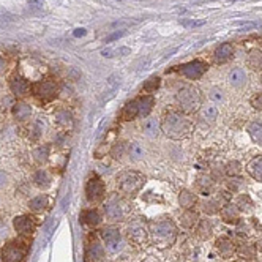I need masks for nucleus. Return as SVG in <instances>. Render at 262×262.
I'll list each match as a JSON object with an SVG mask.
<instances>
[{
  "mask_svg": "<svg viewBox=\"0 0 262 262\" xmlns=\"http://www.w3.org/2000/svg\"><path fill=\"white\" fill-rule=\"evenodd\" d=\"M193 123L185 112L178 111H169L161 120V131L166 134L169 139L180 141L191 134Z\"/></svg>",
  "mask_w": 262,
  "mask_h": 262,
  "instance_id": "1",
  "label": "nucleus"
},
{
  "mask_svg": "<svg viewBox=\"0 0 262 262\" xmlns=\"http://www.w3.org/2000/svg\"><path fill=\"white\" fill-rule=\"evenodd\" d=\"M177 226L172 219H158V221L149 223V237L152 243L155 246L161 248H169L175 243L177 240Z\"/></svg>",
  "mask_w": 262,
  "mask_h": 262,
  "instance_id": "2",
  "label": "nucleus"
},
{
  "mask_svg": "<svg viewBox=\"0 0 262 262\" xmlns=\"http://www.w3.org/2000/svg\"><path fill=\"white\" fill-rule=\"evenodd\" d=\"M155 105L153 95H141L137 98L131 100L122 108L120 111V120L122 122H130L136 119H146L152 112Z\"/></svg>",
  "mask_w": 262,
  "mask_h": 262,
  "instance_id": "3",
  "label": "nucleus"
},
{
  "mask_svg": "<svg viewBox=\"0 0 262 262\" xmlns=\"http://www.w3.org/2000/svg\"><path fill=\"white\" fill-rule=\"evenodd\" d=\"M146 175L139 171H123L117 175V190L122 193V196L134 197L146 185Z\"/></svg>",
  "mask_w": 262,
  "mask_h": 262,
  "instance_id": "4",
  "label": "nucleus"
},
{
  "mask_svg": "<svg viewBox=\"0 0 262 262\" xmlns=\"http://www.w3.org/2000/svg\"><path fill=\"white\" fill-rule=\"evenodd\" d=\"M30 250V242L27 237L21 236L19 239L10 240L0 250V259L2 262H25L27 254Z\"/></svg>",
  "mask_w": 262,
  "mask_h": 262,
  "instance_id": "5",
  "label": "nucleus"
},
{
  "mask_svg": "<svg viewBox=\"0 0 262 262\" xmlns=\"http://www.w3.org/2000/svg\"><path fill=\"white\" fill-rule=\"evenodd\" d=\"M175 100L178 103V106H180L182 112L185 114L196 112L202 106V93L195 86H183L177 92Z\"/></svg>",
  "mask_w": 262,
  "mask_h": 262,
  "instance_id": "6",
  "label": "nucleus"
},
{
  "mask_svg": "<svg viewBox=\"0 0 262 262\" xmlns=\"http://www.w3.org/2000/svg\"><path fill=\"white\" fill-rule=\"evenodd\" d=\"M105 215L111 223L125 221L128 217V204L119 195H112L108 197L105 204Z\"/></svg>",
  "mask_w": 262,
  "mask_h": 262,
  "instance_id": "7",
  "label": "nucleus"
},
{
  "mask_svg": "<svg viewBox=\"0 0 262 262\" xmlns=\"http://www.w3.org/2000/svg\"><path fill=\"white\" fill-rule=\"evenodd\" d=\"M60 87L56 81L52 79H44L38 81L35 84H32V95L37 96L40 101L43 103H51L59 96Z\"/></svg>",
  "mask_w": 262,
  "mask_h": 262,
  "instance_id": "8",
  "label": "nucleus"
},
{
  "mask_svg": "<svg viewBox=\"0 0 262 262\" xmlns=\"http://www.w3.org/2000/svg\"><path fill=\"white\" fill-rule=\"evenodd\" d=\"M127 237L134 245H146L149 240V224L142 218L131 219L127 226Z\"/></svg>",
  "mask_w": 262,
  "mask_h": 262,
  "instance_id": "9",
  "label": "nucleus"
},
{
  "mask_svg": "<svg viewBox=\"0 0 262 262\" xmlns=\"http://www.w3.org/2000/svg\"><path fill=\"white\" fill-rule=\"evenodd\" d=\"M86 195L88 202H101L103 199L106 196V188H105V183L98 177V175H92L90 178L87 180L86 183Z\"/></svg>",
  "mask_w": 262,
  "mask_h": 262,
  "instance_id": "10",
  "label": "nucleus"
},
{
  "mask_svg": "<svg viewBox=\"0 0 262 262\" xmlns=\"http://www.w3.org/2000/svg\"><path fill=\"white\" fill-rule=\"evenodd\" d=\"M101 239H103V242H105L106 250L109 253H119L123 248L120 231H119V227H115V226L105 227V229L101 231Z\"/></svg>",
  "mask_w": 262,
  "mask_h": 262,
  "instance_id": "11",
  "label": "nucleus"
},
{
  "mask_svg": "<svg viewBox=\"0 0 262 262\" xmlns=\"http://www.w3.org/2000/svg\"><path fill=\"white\" fill-rule=\"evenodd\" d=\"M13 227L22 237H30L37 229V221L32 215H19L13 218Z\"/></svg>",
  "mask_w": 262,
  "mask_h": 262,
  "instance_id": "12",
  "label": "nucleus"
},
{
  "mask_svg": "<svg viewBox=\"0 0 262 262\" xmlns=\"http://www.w3.org/2000/svg\"><path fill=\"white\" fill-rule=\"evenodd\" d=\"M207 68L209 66H207V64H204V62L195 60V62H188V64L178 66V71H180L185 78H188L191 81H196L207 71Z\"/></svg>",
  "mask_w": 262,
  "mask_h": 262,
  "instance_id": "13",
  "label": "nucleus"
},
{
  "mask_svg": "<svg viewBox=\"0 0 262 262\" xmlns=\"http://www.w3.org/2000/svg\"><path fill=\"white\" fill-rule=\"evenodd\" d=\"M10 90L16 98H24V96L32 93V84L22 76H13L10 79Z\"/></svg>",
  "mask_w": 262,
  "mask_h": 262,
  "instance_id": "14",
  "label": "nucleus"
},
{
  "mask_svg": "<svg viewBox=\"0 0 262 262\" xmlns=\"http://www.w3.org/2000/svg\"><path fill=\"white\" fill-rule=\"evenodd\" d=\"M86 256L90 262H100L105 258V246L101 245L100 239L90 236L87 242V248H86Z\"/></svg>",
  "mask_w": 262,
  "mask_h": 262,
  "instance_id": "15",
  "label": "nucleus"
},
{
  "mask_svg": "<svg viewBox=\"0 0 262 262\" xmlns=\"http://www.w3.org/2000/svg\"><path fill=\"white\" fill-rule=\"evenodd\" d=\"M54 120L56 123L64 130H71L74 127V117H73V112L70 109L66 108H59L56 109V112H54Z\"/></svg>",
  "mask_w": 262,
  "mask_h": 262,
  "instance_id": "16",
  "label": "nucleus"
},
{
  "mask_svg": "<svg viewBox=\"0 0 262 262\" xmlns=\"http://www.w3.org/2000/svg\"><path fill=\"white\" fill-rule=\"evenodd\" d=\"M11 114H13V117H15V120L25 122V120H29L30 115H32V106L29 105V103L19 100L16 103H13Z\"/></svg>",
  "mask_w": 262,
  "mask_h": 262,
  "instance_id": "17",
  "label": "nucleus"
},
{
  "mask_svg": "<svg viewBox=\"0 0 262 262\" xmlns=\"http://www.w3.org/2000/svg\"><path fill=\"white\" fill-rule=\"evenodd\" d=\"M219 217H221V219L224 223L236 224V223H239V219H240V210L237 209L236 204L226 202L221 209H219Z\"/></svg>",
  "mask_w": 262,
  "mask_h": 262,
  "instance_id": "18",
  "label": "nucleus"
},
{
  "mask_svg": "<svg viewBox=\"0 0 262 262\" xmlns=\"http://www.w3.org/2000/svg\"><path fill=\"white\" fill-rule=\"evenodd\" d=\"M215 246H217V250L219 253V256L224 258V259L232 258L234 254H236V251H237L236 243H234L229 237H219L215 242Z\"/></svg>",
  "mask_w": 262,
  "mask_h": 262,
  "instance_id": "19",
  "label": "nucleus"
},
{
  "mask_svg": "<svg viewBox=\"0 0 262 262\" xmlns=\"http://www.w3.org/2000/svg\"><path fill=\"white\" fill-rule=\"evenodd\" d=\"M229 202L227 199H224L223 196H217L213 199H207V201L201 202V210L207 215H215V213H219V209L226 204Z\"/></svg>",
  "mask_w": 262,
  "mask_h": 262,
  "instance_id": "20",
  "label": "nucleus"
},
{
  "mask_svg": "<svg viewBox=\"0 0 262 262\" xmlns=\"http://www.w3.org/2000/svg\"><path fill=\"white\" fill-rule=\"evenodd\" d=\"M246 172L250 174L256 182H262V155L251 158L246 164Z\"/></svg>",
  "mask_w": 262,
  "mask_h": 262,
  "instance_id": "21",
  "label": "nucleus"
},
{
  "mask_svg": "<svg viewBox=\"0 0 262 262\" xmlns=\"http://www.w3.org/2000/svg\"><path fill=\"white\" fill-rule=\"evenodd\" d=\"M142 133L146 134L147 137L155 139V137H158V134L161 133V123L158 122L156 119L146 117V120H144V123H142Z\"/></svg>",
  "mask_w": 262,
  "mask_h": 262,
  "instance_id": "22",
  "label": "nucleus"
},
{
  "mask_svg": "<svg viewBox=\"0 0 262 262\" xmlns=\"http://www.w3.org/2000/svg\"><path fill=\"white\" fill-rule=\"evenodd\" d=\"M227 81H229V84L232 87H237V88L243 87L246 84V73H245V70H243V68H240V66L232 68V70L229 71V76H227Z\"/></svg>",
  "mask_w": 262,
  "mask_h": 262,
  "instance_id": "23",
  "label": "nucleus"
},
{
  "mask_svg": "<svg viewBox=\"0 0 262 262\" xmlns=\"http://www.w3.org/2000/svg\"><path fill=\"white\" fill-rule=\"evenodd\" d=\"M81 223L86 224V226H90L95 227L101 223V215L100 212L96 209H87V210H82L81 213Z\"/></svg>",
  "mask_w": 262,
  "mask_h": 262,
  "instance_id": "24",
  "label": "nucleus"
},
{
  "mask_svg": "<svg viewBox=\"0 0 262 262\" xmlns=\"http://www.w3.org/2000/svg\"><path fill=\"white\" fill-rule=\"evenodd\" d=\"M178 204H180V207H183L185 210L193 209V207L197 204V196L190 190H182L178 193Z\"/></svg>",
  "mask_w": 262,
  "mask_h": 262,
  "instance_id": "25",
  "label": "nucleus"
},
{
  "mask_svg": "<svg viewBox=\"0 0 262 262\" xmlns=\"http://www.w3.org/2000/svg\"><path fill=\"white\" fill-rule=\"evenodd\" d=\"M234 54V46L231 43H223L219 44V47H217L215 51V62L217 64H224V62H227Z\"/></svg>",
  "mask_w": 262,
  "mask_h": 262,
  "instance_id": "26",
  "label": "nucleus"
},
{
  "mask_svg": "<svg viewBox=\"0 0 262 262\" xmlns=\"http://www.w3.org/2000/svg\"><path fill=\"white\" fill-rule=\"evenodd\" d=\"M47 207H49V196L47 195H38L29 201V209L35 213L46 210Z\"/></svg>",
  "mask_w": 262,
  "mask_h": 262,
  "instance_id": "27",
  "label": "nucleus"
},
{
  "mask_svg": "<svg viewBox=\"0 0 262 262\" xmlns=\"http://www.w3.org/2000/svg\"><path fill=\"white\" fill-rule=\"evenodd\" d=\"M33 182H35V185H37L38 188L46 190L51 185V182H52L51 172L47 171V169H38L35 172V175H33Z\"/></svg>",
  "mask_w": 262,
  "mask_h": 262,
  "instance_id": "28",
  "label": "nucleus"
},
{
  "mask_svg": "<svg viewBox=\"0 0 262 262\" xmlns=\"http://www.w3.org/2000/svg\"><path fill=\"white\" fill-rule=\"evenodd\" d=\"M49 153H51V146L49 144H43V146H38L33 149L32 156L38 164H44L47 160H49Z\"/></svg>",
  "mask_w": 262,
  "mask_h": 262,
  "instance_id": "29",
  "label": "nucleus"
},
{
  "mask_svg": "<svg viewBox=\"0 0 262 262\" xmlns=\"http://www.w3.org/2000/svg\"><path fill=\"white\" fill-rule=\"evenodd\" d=\"M180 223L185 229H191V227H195L197 223H199V215L196 210L193 209H188L183 212V215L180 217Z\"/></svg>",
  "mask_w": 262,
  "mask_h": 262,
  "instance_id": "30",
  "label": "nucleus"
},
{
  "mask_svg": "<svg viewBox=\"0 0 262 262\" xmlns=\"http://www.w3.org/2000/svg\"><path fill=\"white\" fill-rule=\"evenodd\" d=\"M196 187H197V190L201 191L204 196H209L210 191H212V187H213V178L210 175H207V174L197 175Z\"/></svg>",
  "mask_w": 262,
  "mask_h": 262,
  "instance_id": "31",
  "label": "nucleus"
},
{
  "mask_svg": "<svg viewBox=\"0 0 262 262\" xmlns=\"http://www.w3.org/2000/svg\"><path fill=\"white\" fill-rule=\"evenodd\" d=\"M236 254L239 258H242L243 261H251L256 256V248H254V245H246V243L239 245Z\"/></svg>",
  "mask_w": 262,
  "mask_h": 262,
  "instance_id": "32",
  "label": "nucleus"
},
{
  "mask_svg": "<svg viewBox=\"0 0 262 262\" xmlns=\"http://www.w3.org/2000/svg\"><path fill=\"white\" fill-rule=\"evenodd\" d=\"M144 153L146 152H144V147L139 142H131L128 146V155L131 161H141L144 158Z\"/></svg>",
  "mask_w": 262,
  "mask_h": 262,
  "instance_id": "33",
  "label": "nucleus"
},
{
  "mask_svg": "<svg viewBox=\"0 0 262 262\" xmlns=\"http://www.w3.org/2000/svg\"><path fill=\"white\" fill-rule=\"evenodd\" d=\"M248 134L251 136V139L262 146V122H254L248 127Z\"/></svg>",
  "mask_w": 262,
  "mask_h": 262,
  "instance_id": "34",
  "label": "nucleus"
},
{
  "mask_svg": "<svg viewBox=\"0 0 262 262\" xmlns=\"http://www.w3.org/2000/svg\"><path fill=\"white\" fill-rule=\"evenodd\" d=\"M234 204L237 205V209L240 210V213H248V212H251V209H253V201H251V197L248 195H240L237 197V201Z\"/></svg>",
  "mask_w": 262,
  "mask_h": 262,
  "instance_id": "35",
  "label": "nucleus"
},
{
  "mask_svg": "<svg viewBox=\"0 0 262 262\" xmlns=\"http://www.w3.org/2000/svg\"><path fill=\"white\" fill-rule=\"evenodd\" d=\"M197 226V236L201 239H209L212 236V223L209 221V219H199V223L196 224Z\"/></svg>",
  "mask_w": 262,
  "mask_h": 262,
  "instance_id": "36",
  "label": "nucleus"
},
{
  "mask_svg": "<svg viewBox=\"0 0 262 262\" xmlns=\"http://www.w3.org/2000/svg\"><path fill=\"white\" fill-rule=\"evenodd\" d=\"M201 117L205 122H215L218 117V108L215 105H207L201 108Z\"/></svg>",
  "mask_w": 262,
  "mask_h": 262,
  "instance_id": "37",
  "label": "nucleus"
},
{
  "mask_svg": "<svg viewBox=\"0 0 262 262\" xmlns=\"http://www.w3.org/2000/svg\"><path fill=\"white\" fill-rule=\"evenodd\" d=\"M248 64L253 70H262V52L258 49H253L248 57Z\"/></svg>",
  "mask_w": 262,
  "mask_h": 262,
  "instance_id": "38",
  "label": "nucleus"
},
{
  "mask_svg": "<svg viewBox=\"0 0 262 262\" xmlns=\"http://www.w3.org/2000/svg\"><path fill=\"white\" fill-rule=\"evenodd\" d=\"M160 87V78L158 76H152V78H149L146 82H144L142 86V92H146L147 95L156 92V88Z\"/></svg>",
  "mask_w": 262,
  "mask_h": 262,
  "instance_id": "39",
  "label": "nucleus"
},
{
  "mask_svg": "<svg viewBox=\"0 0 262 262\" xmlns=\"http://www.w3.org/2000/svg\"><path fill=\"white\" fill-rule=\"evenodd\" d=\"M125 150H127V144L123 141H117V142H114L111 150H109V153H111L114 160H119V158H122L123 153H125Z\"/></svg>",
  "mask_w": 262,
  "mask_h": 262,
  "instance_id": "40",
  "label": "nucleus"
},
{
  "mask_svg": "<svg viewBox=\"0 0 262 262\" xmlns=\"http://www.w3.org/2000/svg\"><path fill=\"white\" fill-rule=\"evenodd\" d=\"M240 172H242V164H240L239 161H231L226 166V174L231 175V177H239Z\"/></svg>",
  "mask_w": 262,
  "mask_h": 262,
  "instance_id": "41",
  "label": "nucleus"
},
{
  "mask_svg": "<svg viewBox=\"0 0 262 262\" xmlns=\"http://www.w3.org/2000/svg\"><path fill=\"white\" fill-rule=\"evenodd\" d=\"M227 187H229L231 191L237 193V191H240V190L243 188V180L240 177H232L231 180L227 182Z\"/></svg>",
  "mask_w": 262,
  "mask_h": 262,
  "instance_id": "42",
  "label": "nucleus"
},
{
  "mask_svg": "<svg viewBox=\"0 0 262 262\" xmlns=\"http://www.w3.org/2000/svg\"><path fill=\"white\" fill-rule=\"evenodd\" d=\"M210 98L215 103H223L224 101V92L221 90V88H218V87L212 88V90H210Z\"/></svg>",
  "mask_w": 262,
  "mask_h": 262,
  "instance_id": "43",
  "label": "nucleus"
},
{
  "mask_svg": "<svg viewBox=\"0 0 262 262\" xmlns=\"http://www.w3.org/2000/svg\"><path fill=\"white\" fill-rule=\"evenodd\" d=\"M251 106L256 109V111H262V93H256V95H253L251 96Z\"/></svg>",
  "mask_w": 262,
  "mask_h": 262,
  "instance_id": "44",
  "label": "nucleus"
},
{
  "mask_svg": "<svg viewBox=\"0 0 262 262\" xmlns=\"http://www.w3.org/2000/svg\"><path fill=\"white\" fill-rule=\"evenodd\" d=\"M10 183V177L5 171H0V188H6Z\"/></svg>",
  "mask_w": 262,
  "mask_h": 262,
  "instance_id": "45",
  "label": "nucleus"
},
{
  "mask_svg": "<svg viewBox=\"0 0 262 262\" xmlns=\"http://www.w3.org/2000/svg\"><path fill=\"white\" fill-rule=\"evenodd\" d=\"M204 24H205V21H182L183 27H199Z\"/></svg>",
  "mask_w": 262,
  "mask_h": 262,
  "instance_id": "46",
  "label": "nucleus"
},
{
  "mask_svg": "<svg viewBox=\"0 0 262 262\" xmlns=\"http://www.w3.org/2000/svg\"><path fill=\"white\" fill-rule=\"evenodd\" d=\"M27 3L30 6H35V8H41L44 5V0H27Z\"/></svg>",
  "mask_w": 262,
  "mask_h": 262,
  "instance_id": "47",
  "label": "nucleus"
},
{
  "mask_svg": "<svg viewBox=\"0 0 262 262\" xmlns=\"http://www.w3.org/2000/svg\"><path fill=\"white\" fill-rule=\"evenodd\" d=\"M123 35H125V32H115V33H112L111 37L106 38V43H109V41H114V40H119V38L123 37Z\"/></svg>",
  "mask_w": 262,
  "mask_h": 262,
  "instance_id": "48",
  "label": "nucleus"
},
{
  "mask_svg": "<svg viewBox=\"0 0 262 262\" xmlns=\"http://www.w3.org/2000/svg\"><path fill=\"white\" fill-rule=\"evenodd\" d=\"M8 236V229H6V226H2L0 227V239H5Z\"/></svg>",
  "mask_w": 262,
  "mask_h": 262,
  "instance_id": "49",
  "label": "nucleus"
},
{
  "mask_svg": "<svg viewBox=\"0 0 262 262\" xmlns=\"http://www.w3.org/2000/svg\"><path fill=\"white\" fill-rule=\"evenodd\" d=\"M254 248H256V251L262 253V239H259L256 243H254Z\"/></svg>",
  "mask_w": 262,
  "mask_h": 262,
  "instance_id": "50",
  "label": "nucleus"
},
{
  "mask_svg": "<svg viewBox=\"0 0 262 262\" xmlns=\"http://www.w3.org/2000/svg\"><path fill=\"white\" fill-rule=\"evenodd\" d=\"M5 68H6V62H5V59H0V73H3V71H5Z\"/></svg>",
  "mask_w": 262,
  "mask_h": 262,
  "instance_id": "51",
  "label": "nucleus"
},
{
  "mask_svg": "<svg viewBox=\"0 0 262 262\" xmlns=\"http://www.w3.org/2000/svg\"><path fill=\"white\" fill-rule=\"evenodd\" d=\"M82 35H86V30L84 29H78L74 32V37H82Z\"/></svg>",
  "mask_w": 262,
  "mask_h": 262,
  "instance_id": "52",
  "label": "nucleus"
},
{
  "mask_svg": "<svg viewBox=\"0 0 262 262\" xmlns=\"http://www.w3.org/2000/svg\"><path fill=\"white\" fill-rule=\"evenodd\" d=\"M236 262H245L243 259H240V261H236Z\"/></svg>",
  "mask_w": 262,
  "mask_h": 262,
  "instance_id": "53",
  "label": "nucleus"
},
{
  "mask_svg": "<svg viewBox=\"0 0 262 262\" xmlns=\"http://www.w3.org/2000/svg\"><path fill=\"white\" fill-rule=\"evenodd\" d=\"M261 84H262V78H261Z\"/></svg>",
  "mask_w": 262,
  "mask_h": 262,
  "instance_id": "54",
  "label": "nucleus"
}]
</instances>
